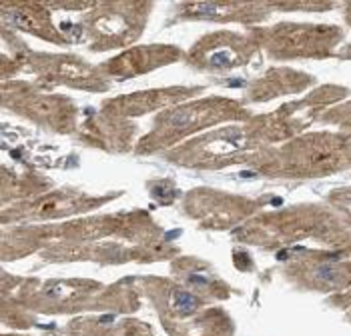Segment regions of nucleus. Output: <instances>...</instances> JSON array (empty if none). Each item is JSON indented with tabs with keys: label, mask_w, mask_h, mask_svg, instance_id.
Here are the masks:
<instances>
[{
	"label": "nucleus",
	"mask_w": 351,
	"mask_h": 336,
	"mask_svg": "<svg viewBox=\"0 0 351 336\" xmlns=\"http://www.w3.org/2000/svg\"><path fill=\"white\" fill-rule=\"evenodd\" d=\"M173 302H175V308H177L179 312L189 314V312L195 310V306H197V298L193 296V294H189V292H185V290H177V292H175Z\"/></svg>",
	"instance_id": "nucleus-1"
},
{
	"label": "nucleus",
	"mask_w": 351,
	"mask_h": 336,
	"mask_svg": "<svg viewBox=\"0 0 351 336\" xmlns=\"http://www.w3.org/2000/svg\"><path fill=\"white\" fill-rule=\"evenodd\" d=\"M317 278L321 282H327V284H333V282H337V278H339V270L333 266V264H321L317 268Z\"/></svg>",
	"instance_id": "nucleus-2"
},
{
	"label": "nucleus",
	"mask_w": 351,
	"mask_h": 336,
	"mask_svg": "<svg viewBox=\"0 0 351 336\" xmlns=\"http://www.w3.org/2000/svg\"><path fill=\"white\" fill-rule=\"evenodd\" d=\"M187 10H189L191 14H203V16H213V14L223 12L221 6L211 4V2H201V4H195V6H189Z\"/></svg>",
	"instance_id": "nucleus-3"
},
{
	"label": "nucleus",
	"mask_w": 351,
	"mask_h": 336,
	"mask_svg": "<svg viewBox=\"0 0 351 336\" xmlns=\"http://www.w3.org/2000/svg\"><path fill=\"white\" fill-rule=\"evenodd\" d=\"M10 22L16 24L19 28H24V30H30V28H32L30 20L26 18L24 14H20V12H12V14H10Z\"/></svg>",
	"instance_id": "nucleus-4"
},
{
	"label": "nucleus",
	"mask_w": 351,
	"mask_h": 336,
	"mask_svg": "<svg viewBox=\"0 0 351 336\" xmlns=\"http://www.w3.org/2000/svg\"><path fill=\"white\" fill-rule=\"evenodd\" d=\"M189 280L191 282H201V284H205V282H207V278H203V276H191Z\"/></svg>",
	"instance_id": "nucleus-5"
}]
</instances>
